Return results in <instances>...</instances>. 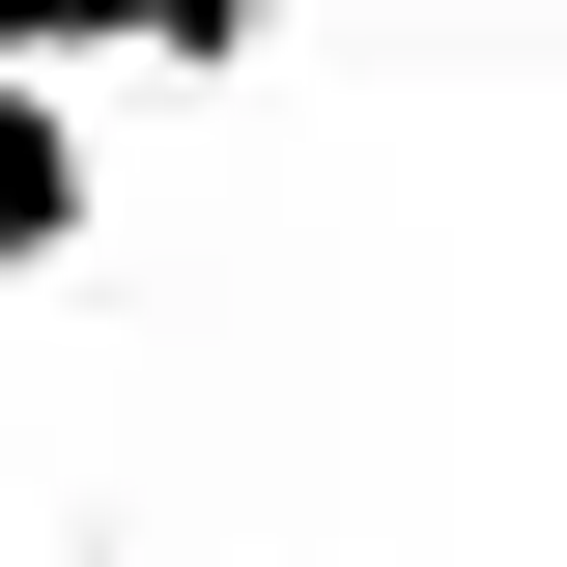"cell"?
<instances>
[{
  "label": "cell",
  "mask_w": 567,
  "mask_h": 567,
  "mask_svg": "<svg viewBox=\"0 0 567 567\" xmlns=\"http://www.w3.org/2000/svg\"><path fill=\"white\" fill-rule=\"evenodd\" d=\"M85 227H114V199H85V114H58V29H0V284H29V256H85Z\"/></svg>",
  "instance_id": "1"
}]
</instances>
